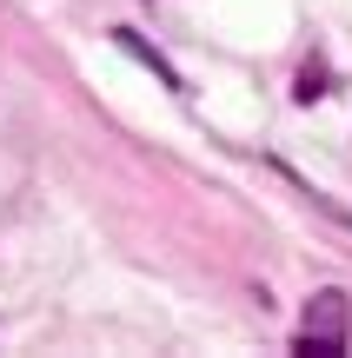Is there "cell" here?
Instances as JSON below:
<instances>
[{"label":"cell","instance_id":"1","mask_svg":"<svg viewBox=\"0 0 352 358\" xmlns=\"http://www.w3.org/2000/svg\"><path fill=\"white\" fill-rule=\"evenodd\" d=\"M346 345H352V299L339 292V285H326V292L306 299L293 352H300V358H339Z\"/></svg>","mask_w":352,"mask_h":358},{"label":"cell","instance_id":"2","mask_svg":"<svg viewBox=\"0 0 352 358\" xmlns=\"http://www.w3.org/2000/svg\"><path fill=\"white\" fill-rule=\"evenodd\" d=\"M120 47H127V53H140V60H146V66H153V73H160V80H167V87H173V93H180V73H173V66H167V60H160V53H153V47H146V40H140V34H133V27H120Z\"/></svg>","mask_w":352,"mask_h":358},{"label":"cell","instance_id":"3","mask_svg":"<svg viewBox=\"0 0 352 358\" xmlns=\"http://www.w3.org/2000/svg\"><path fill=\"white\" fill-rule=\"evenodd\" d=\"M319 93H332V87H326V66H300V87H293V100H300V106H313Z\"/></svg>","mask_w":352,"mask_h":358}]
</instances>
